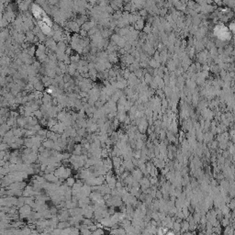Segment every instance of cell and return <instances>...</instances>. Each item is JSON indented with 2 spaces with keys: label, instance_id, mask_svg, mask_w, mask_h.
<instances>
[{
  "label": "cell",
  "instance_id": "1",
  "mask_svg": "<svg viewBox=\"0 0 235 235\" xmlns=\"http://www.w3.org/2000/svg\"><path fill=\"white\" fill-rule=\"evenodd\" d=\"M143 27V22H142V20H138L137 21V23H136V28L137 29H139V28H142Z\"/></svg>",
  "mask_w": 235,
  "mask_h": 235
}]
</instances>
